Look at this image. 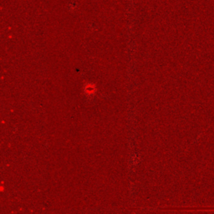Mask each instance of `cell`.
<instances>
[]
</instances>
